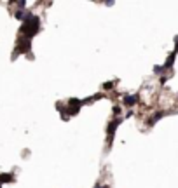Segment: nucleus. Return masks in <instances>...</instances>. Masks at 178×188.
Here are the masks:
<instances>
[{"mask_svg": "<svg viewBox=\"0 0 178 188\" xmlns=\"http://www.w3.org/2000/svg\"><path fill=\"white\" fill-rule=\"evenodd\" d=\"M68 104H70V108H68V110H70V113H77L79 108H80L84 103H82L80 99H75V97H73V99H70V101H68Z\"/></svg>", "mask_w": 178, "mask_h": 188, "instance_id": "3", "label": "nucleus"}, {"mask_svg": "<svg viewBox=\"0 0 178 188\" xmlns=\"http://www.w3.org/2000/svg\"><path fill=\"white\" fill-rule=\"evenodd\" d=\"M138 103V96L133 94V96H124V104L126 106H133V104Z\"/></svg>", "mask_w": 178, "mask_h": 188, "instance_id": "6", "label": "nucleus"}, {"mask_svg": "<svg viewBox=\"0 0 178 188\" xmlns=\"http://www.w3.org/2000/svg\"><path fill=\"white\" fill-rule=\"evenodd\" d=\"M114 113H115V115H119V113H121V108H119V106H115V108H114Z\"/></svg>", "mask_w": 178, "mask_h": 188, "instance_id": "10", "label": "nucleus"}, {"mask_svg": "<svg viewBox=\"0 0 178 188\" xmlns=\"http://www.w3.org/2000/svg\"><path fill=\"white\" fill-rule=\"evenodd\" d=\"M103 87H105V89H112V87H114V82H107Z\"/></svg>", "mask_w": 178, "mask_h": 188, "instance_id": "9", "label": "nucleus"}, {"mask_svg": "<svg viewBox=\"0 0 178 188\" xmlns=\"http://www.w3.org/2000/svg\"><path fill=\"white\" fill-rule=\"evenodd\" d=\"M94 188H105V186H94Z\"/></svg>", "mask_w": 178, "mask_h": 188, "instance_id": "11", "label": "nucleus"}, {"mask_svg": "<svg viewBox=\"0 0 178 188\" xmlns=\"http://www.w3.org/2000/svg\"><path fill=\"white\" fill-rule=\"evenodd\" d=\"M119 124H121V118H115V120H112V122L108 124V127H107L108 143H112V139H114V134H115V131H117V127H119Z\"/></svg>", "mask_w": 178, "mask_h": 188, "instance_id": "2", "label": "nucleus"}, {"mask_svg": "<svg viewBox=\"0 0 178 188\" xmlns=\"http://www.w3.org/2000/svg\"><path fill=\"white\" fill-rule=\"evenodd\" d=\"M175 58H176V51H173V52L168 56V59H166V63H164V70H170L171 66H173V63H175Z\"/></svg>", "mask_w": 178, "mask_h": 188, "instance_id": "5", "label": "nucleus"}, {"mask_svg": "<svg viewBox=\"0 0 178 188\" xmlns=\"http://www.w3.org/2000/svg\"><path fill=\"white\" fill-rule=\"evenodd\" d=\"M164 115H166V111H156V113H154V115H152V117L149 118V122H147V124H149V125H154V124L157 122V120H161V118H163Z\"/></svg>", "mask_w": 178, "mask_h": 188, "instance_id": "4", "label": "nucleus"}, {"mask_svg": "<svg viewBox=\"0 0 178 188\" xmlns=\"http://www.w3.org/2000/svg\"><path fill=\"white\" fill-rule=\"evenodd\" d=\"M163 71H164V66H154V73L156 75H161Z\"/></svg>", "mask_w": 178, "mask_h": 188, "instance_id": "8", "label": "nucleus"}, {"mask_svg": "<svg viewBox=\"0 0 178 188\" xmlns=\"http://www.w3.org/2000/svg\"><path fill=\"white\" fill-rule=\"evenodd\" d=\"M39 28H40V19L33 16L32 12H26L25 19H23V26H21V33L26 35V38L33 37L39 33Z\"/></svg>", "mask_w": 178, "mask_h": 188, "instance_id": "1", "label": "nucleus"}, {"mask_svg": "<svg viewBox=\"0 0 178 188\" xmlns=\"http://www.w3.org/2000/svg\"><path fill=\"white\" fill-rule=\"evenodd\" d=\"M0 188H2V186H0Z\"/></svg>", "mask_w": 178, "mask_h": 188, "instance_id": "12", "label": "nucleus"}, {"mask_svg": "<svg viewBox=\"0 0 178 188\" xmlns=\"http://www.w3.org/2000/svg\"><path fill=\"white\" fill-rule=\"evenodd\" d=\"M14 180L12 174H0V183H9V181Z\"/></svg>", "mask_w": 178, "mask_h": 188, "instance_id": "7", "label": "nucleus"}]
</instances>
